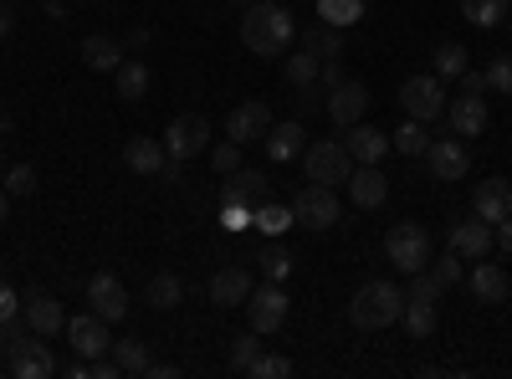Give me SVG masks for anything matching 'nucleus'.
<instances>
[{
	"instance_id": "48",
	"label": "nucleus",
	"mask_w": 512,
	"mask_h": 379,
	"mask_svg": "<svg viewBox=\"0 0 512 379\" xmlns=\"http://www.w3.org/2000/svg\"><path fill=\"white\" fill-rule=\"evenodd\" d=\"M461 93H477V98H487V77L466 67V72H461Z\"/></svg>"
},
{
	"instance_id": "14",
	"label": "nucleus",
	"mask_w": 512,
	"mask_h": 379,
	"mask_svg": "<svg viewBox=\"0 0 512 379\" xmlns=\"http://www.w3.org/2000/svg\"><path fill=\"white\" fill-rule=\"evenodd\" d=\"M425 164H431L436 180H461L466 170H472V154H466L461 139H431V149H425Z\"/></svg>"
},
{
	"instance_id": "32",
	"label": "nucleus",
	"mask_w": 512,
	"mask_h": 379,
	"mask_svg": "<svg viewBox=\"0 0 512 379\" xmlns=\"http://www.w3.org/2000/svg\"><path fill=\"white\" fill-rule=\"evenodd\" d=\"M318 21H328V26H354V21H364V0H318Z\"/></svg>"
},
{
	"instance_id": "2",
	"label": "nucleus",
	"mask_w": 512,
	"mask_h": 379,
	"mask_svg": "<svg viewBox=\"0 0 512 379\" xmlns=\"http://www.w3.org/2000/svg\"><path fill=\"white\" fill-rule=\"evenodd\" d=\"M400 313H405V292L395 282H364L349 298V323L364 328V333H379V328L400 323Z\"/></svg>"
},
{
	"instance_id": "28",
	"label": "nucleus",
	"mask_w": 512,
	"mask_h": 379,
	"mask_svg": "<svg viewBox=\"0 0 512 379\" xmlns=\"http://www.w3.org/2000/svg\"><path fill=\"white\" fill-rule=\"evenodd\" d=\"M180 298H185V282L175 272H154L149 287H144V303L149 308H180Z\"/></svg>"
},
{
	"instance_id": "3",
	"label": "nucleus",
	"mask_w": 512,
	"mask_h": 379,
	"mask_svg": "<svg viewBox=\"0 0 512 379\" xmlns=\"http://www.w3.org/2000/svg\"><path fill=\"white\" fill-rule=\"evenodd\" d=\"M303 170L313 185H349L354 175V154L344 149V139H318L303 149Z\"/></svg>"
},
{
	"instance_id": "35",
	"label": "nucleus",
	"mask_w": 512,
	"mask_h": 379,
	"mask_svg": "<svg viewBox=\"0 0 512 379\" xmlns=\"http://www.w3.org/2000/svg\"><path fill=\"white\" fill-rule=\"evenodd\" d=\"M108 354H113V364H118L123 374H144V369H149V344H139V339H118Z\"/></svg>"
},
{
	"instance_id": "11",
	"label": "nucleus",
	"mask_w": 512,
	"mask_h": 379,
	"mask_svg": "<svg viewBox=\"0 0 512 379\" xmlns=\"http://www.w3.org/2000/svg\"><path fill=\"white\" fill-rule=\"evenodd\" d=\"M67 339H72V349L82 354V359H103L108 349H113V339H108V323L88 308V313H77V318H67Z\"/></svg>"
},
{
	"instance_id": "31",
	"label": "nucleus",
	"mask_w": 512,
	"mask_h": 379,
	"mask_svg": "<svg viewBox=\"0 0 512 379\" xmlns=\"http://www.w3.org/2000/svg\"><path fill=\"white\" fill-rule=\"evenodd\" d=\"M507 6H512V0H461V16L472 26H482V31H492V26H502Z\"/></svg>"
},
{
	"instance_id": "46",
	"label": "nucleus",
	"mask_w": 512,
	"mask_h": 379,
	"mask_svg": "<svg viewBox=\"0 0 512 379\" xmlns=\"http://www.w3.org/2000/svg\"><path fill=\"white\" fill-rule=\"evenodd\" d=\"M251 221H256L251 205H221V226H226V231H246Z\"/></svg>"
},
{
	"instance_id": "49",
	"label": "nucleus",
	"mask_w": 512,
	"mask_h": 379,
	"mask_svg": "<svg viewBox=\"0 0 512 379\" xmlns=\"http://www.w3.org/2000/svg\"><path fill=\"white\" fill-rule=\"evenodd\" d=\"M492 246H502V251H512V216H502V221L492 226Z\"/></svg>"
},
{
	"instance_id": "6",
	"label": "nucleus",
	"mask_w": 512,
	"mask_h": 379,
	"mask_svg": "<svg viewBox=\"0 0 512 379\" xmlns=\"http://www.w3.org/2000/svg\"><path fill=\"white\" fill-rule=\"evenodd\" d=\"M292 216H297V226H308V231H328V226L344 221V210H338L333 185H308V190H297Z\"/></svg>"
},
{
	"instance_id": "45",
	"label": "nucleus",
	"mask_w": 512,
	"mask_h": 379,
	"mask_svg": "<svg viewBox=\"0 0 512 379\" xmlns=\"http://www.w3.org/2000/svg\"><path fill=\"white\" fill-rule=\"evenodd\" d=\"M431 272L441 277V287H456V282H461V257H456V251H446V257H431Z\"/></svg>"
},
{
	"instance_id": "34",
	"label": "nucleus",
	"mask_w": 512,
	"mask_h": 379,
	"mask_svg": "<svg viewBox=\"0 0 512 379\" xmlns=\"http://www.w3.org/2000/svg\"><path fill=\"white\" fill-rule=\"evenodd\" d=\"M287 226H297L292 205H277V200H262V205H256V231H267V236H282Z\"/></svg>"
},
{
	"instance_id": "5",
	"label": "nucleus",
	"mask_w": 512,
	"mask_h": 379,
	"mask_svg": "<svg viewBox=\"0 0 512 379\" xmlns=\"http://www.w3.org/2000/svg\"><path fill=\"white\" fill-rule=\"evenodd\" d=\"M384 251H390V262H395L400 272L431 267V236H425V226H415V221L390 226V236H384Z\"/></svg>"
},
{
	"instance_id": "36",
	"label": "nucleus",
	"mask_w": 512,
	"mask_h": 379,
	"mask_svg": "<svg viewBox=\"0 0 512 379\" xmlns=\"http://www.w3.org/2000/svg\"><path fill=\"white\" fill-rule=\"evenodd\" d=\"M256 267H262V277L267 282H287V272H292V251L287 246H262V257H256Z\"/></svg>"
},
{
	"instance_id": "42",
	"label": "nucleus",
	"mask_w": 512,
	"mask_h": 379,
	"mask_svg": "<svg viewBox=\"0 0 512 379\" xmlns=\"http://www.w3.org/2000/svg\"><path fill=\"white\" fill-rule=\"evenodd\" d=\"M256 339H262V333H256V328H251V333H241V339H236V349H231V369H236V374H246V369H251V359L262 354V344H256Z\"/></svg>"
},
{
	"instance_id": "1",
	"label": "nucleus",
	"mask_w": 512,
	"mask_h": 379,
	"mask_svg": "<svg viewBox=\"0 0 512 379\" xmlns=\"http://www.w3.org/2000/svg\"><path fill=\"white\" fill-rule=\"evenodd\" d=\"M292 11L277 6V0H251L241 11V41L256 52V57H287L292 47Z\"/></svg>"
},
{
	"instance_id": "9",
	"label": "nucleus",
	"mask_w": 512,
	"mask_h": 379,
	"mask_svg": "<svg viewBox=\"0 0 512 379\" xmlns=\"http://www.w3.org/2000/svg\"><path fill=\"white\" fill-rule=\"evenodd\" d=\"M369 108V88L354 77H338L333 88H328V118L338 123V129H349V123H359Z\"/></svg>"
},
{
	"instance_id": "30",
	"label": "nucleus",
	"mask_w": 512,
	"mask_h": 379,
	"mask_svg": "<svg viewBox=\"0 0 512 379\" xmlns=\"http://www.w3.org/2000/svg\"><path fill=\"white\" fill-rule=\"evenodd\" d=\"M113 77H118V98H123V103H139V98L149 93V67H144V62H123Z\"/></svg>"
},
{
	"instance_id": "16",
	"label": "nucleus",
	"mask_w": 512,
	"mask_h": 379,
	"mask_svg": "<svg viewBox=\"0 0 512 379\" xmlns=\"http://www.w3.org/2000/svg\"><path fill=\"white\" fill-rule=\"evenodd\" d=\"M349 200L359 210H379L384 200H390V180L379 175V164H354V175H349Z\"/></svg>"
},
{
	"instance_id": "56",
	"label": "nucleus",
	"mask_w": 512,
	"mask_h": 379,
	"mask_svg": "<svg viewBox=\"0 0 512 379\" xmlns=\"http://www.w3.org/2000/svg\"><path fill=\"white\" fill-rule=\"evenodd\" d=\"M236 6H241V11H246V6H251V0H236Z\"/></svg>"
},
{
	"instance_id": "38",
	"label": "nucleus",
	"mask_w": 512,
	"mask_h": 379,
	"mask_svg": "<svg viewBox=\"0 0 512 379\" xmlns=\"http://www.w3.org/2000/svg\"><path fill=\"white\" fill-rule=\"evenodd\" d=\"M466 57H472L466 47H456V41H441V47H436V77H461V72H466Z\"/></svg>"
},
{
	"instance_id": "12",
	"label": "nucleus",
	"mask_w": 512,
	"mask_h": 379,
	"mask_svg": "<svg viewBox=\"0 0 512 379\" xmlns=\"http://www.w3.org/2000/svg\"><path fill=\"white\" fill-rule=\"evenodd\" d=\"M88 308H93L103 323H118V318H128V287H123L113 272H98V277L88 282Z\"/></svg>"
},
{
	"instance_id": "17",
	"label": "nucleus",
	"mask_w": 512,
	"mask_h": 379,
	"mask_svg": "<svg viewBox=\"0 0 512 379\" xmlns=\"http://www.w3.org/2000/svg\"><path fill=\"white\" fill-rule=\"evenodd\" d=\"M251 272L246 267H221L216 277H210V303L216 308H246V298H251Z\"/></svg>"
},
{
	"instance_id": "47",
	"label": "nucleus",
	"mask_w": 512,
	"mask_h": 379,
	"mask_svg": "<svg viewBox=\"0 0 512 379\" xmlns=\"http://www.w3.org/2000/svg\"><path fill=\"white\" fill-rule=\"evenodd\" d=\"M11 318H21V298L11 292V282L0 287V323H11Z\"/></svg>"
},
{
	"instance_id": "4",
	"label": "nucleus",
	"mask_w": 512,
	"mask_h": 379,
	"mask_svg": "<svg viewBox=\"0 0 512 379\" xmlns=\"http://www.w3.org/2000/svg\"><path fill=\"white\" fill-rule=\"evenodd\" d=\"M400 108H405V118H415V123L441 118V113H446V88H441V77H436V72L405 77V82H400Z\"/></svg>"
},
{
	"instance_id": "18",
	"label": "nucleus",
	"mask_w": 512,
	"mask_h": 379,
	"mask_svg": "<svg viewBox=\"0 0 512 379\" xmlns=\"http://www.w3.org/2000/svg\"><path fill=\"white\" fill-rule=\"evenodd\" d=\"M21 318L31 323V333H36V339H52L57 328H67V318H62V303L52 298V292H31V298L21 303Z\"/></svg>"
},
{
	"instance_id": "26",
	"label": "nucleus",
	"mask_w": 512,
	"mask_h": 379,
	"mask_svg": "<svg viewBox=\"0 0 512 379\" xmlns=\"http://www.w3.org/2000/svg\"><path fill=\"white\" fill-rule=\"evenodd\" d=\"M303 47H308L318 62H333V57H344V31L328 26V21H318V26L303 31Z\"/></svg>"
},
{
	"instance_id": "44",
	"label": "nucleus",
	"mask_w": 512,
	"mask_h": 379,
	"mask_svg": "<svg viewBox=\"0 0 512 379\" xmlns=\"http://www.w3.org/2000/svg\"><path fill=\"white\" fill-rule=\"evenodd\" d=\"M36 190V170L31 164H11V175H6V195H31Z\"/></svg>"
},
{
	"instance_id": "22",
	"label": "nucleus",
	"mask_w": 512,
	"mask_h": 379,
	"mask_svg": "<svg viewBox=\"0 0 512 379\" xmlns=\"http://www.w3.org/2000/svg\"><path fill=\"white\" fill-rule=\"evenodd\" d=\"M344 149L354 154V164H379V159H384V149H390V134L369 129V123L359 118V123H349V139H344Z\"/></svg>"
},
{
	"instance_id": "27",
	"label": "nucleus",
	"mask_w": 512,
	"mask_h": 379,
	"mask_svg": "<svg viewBox=\"0 0 512 379\" xmlns=\"http://www.w3.org/2000/svg\"><path fill=\"white\" fill-rule=\"evenodd\" d=\"M82 62H88L93 72H118L123 67V47L113 36H88L82 41Z\"/></svg>"
},
{
	"instance_id": "52",
	"label": "nucleus",
	"mask_w": 512,
	"mask_h": 379,
	"mask_svg": "<svg viewBox=\"0 0 512 379\" xmlns=\"http://www.w3.org/2000/svg\"><path fill=\"white\" fill-rule=\"evenodd\" d=\"M318 82H323V88H333V82H338V57H333V62H323V67H318Z\"/></svg>"
},
{
	"instance_id": "55",
	"label": "nucleus",
	"mask_w": 512,
	"mask_h": 379,
	"mask_svg": "<svg viewBox=\"0 0 512 379\" xmlns=\"http://www.w3.org/2000/svg\"><path fill=\"white\" fill-rule=\"evenodd\" d=\"M11 134V113H0V139H6Z\"/></svg>"
},
{
	"instance_id": "53",
	"label": "nucleus",
	"mask_w": 512,
	"mask_h": 379,
	"mask_svg": "<svg viewBox=\"0 0 512 379\" xmlns=\"http://www.w3.org/2000/svg\"><path fill=\"white\" fill-rule=\"evenodd\" d=\"M11 26H16V11H11V6H0V36H11Z\"/></svg>"
},
{
	"instance_id": "33",
	"label": "nucleus",
	"mask_w": 512,
	"mask_h": 379,
	"mask_svg": "<svg viewBox=\"0 0 512 379\" xmlns=\"http://www.w3.org/2000/svg\"><path fill=\"white\" fill-rule=\"evenodd\" d=\"M390 149H400V154H425V149H431V134H425V123H415V118H405L400 123V129L390 134Z\"/></svg>"
},
{
	"instance_id": "29",
	"label": "nucleus",
	"mask_w": 512,
	"mask_h": 379,
	"mask_svg": "<svg viewBox=\"0 0 512 379\" xmlns=\"http://www.w3.org/2000/svg\"><path fill=\"white\" fill-rule=\"evenodd\" d=\"M400 323L415 333V339H431V333H436V303H425V298H405Z\"/></svg>"
},
{
	"instance_id": "19",
	"label": "nucleus",
	"mask_w": 512,
	"mask_h": 379,
	"mask_svg": "<svg viewBox=\"0 0 512 379\" xmlns=\"http://www.w3.org/2000/svg\"><path fill=\"white\" fill-rule=\"evenodd\" d=\"M123 164H128V170H134V175H149V180H159V170H164V164H169V154H164V139H128L123 144Z\"/></svg>"
},
{
	"instance_id": "41",
	"label": "nucleus",
	"mask_w": 512,
	"mask_h": 379,
	"mask_svg": "<svg viewBox=\"0 0 512 379\" xmlns=\"http://www.w3.org/2000/svg\"><path fill=\"white\" fill-rule=\"evenodd\" d=\"M410 277H415V282H410L405 298H425V303H436L441 292H446V287H441V277H436L431 267H420V272H410Z\"/></svg>"
},
{
	"instance_id": "10",
	"label": "nucleus",
	"mask_w": 512,
	"mask_h": 379,
	"mask_svg": "<svg viewBox=\"0 0 512 379\" xmlns=\"http://www.w3.org/2000/svg\"><path fill=\"white\" fill-rule=\"evenodd\" d=\"M267 129H272V108H267L262 98H251V103L231 108V118H226V139H236L241 149L256 144V139H267Z\"/></svg>"
},
{
	"instance_id": "40",
	"label": "nucleus",
	"mask_w": 512,
	"mask_h": 379,
	"mask_svg": "<svg viewBox=\"0 0 512 379\" xmlns=\"http://www.w3.org/2000/svg\"><path fill=\"white\" fill-rule=\"evenodd\" d=\"M482 77H487V93H507L512 98V57H492Z\"/></svg>"
},
{
	"instance_id": "37",
	"label": "nucleus",
	"mask_w": 512,
	"mask_h": 379,
	"mask_svg": "<svg viewBox=\"0 0 512 379\" xmlns=\"http://www.w3.org/2000/svg\"><path fill=\"white\" fill-rule=\"evenodd\" d=\"M318 67H323V62H318L308 47H297V57H287V82H292V88H313Z\"/></svg>"
},
{
	"instance_id": "23",
	"label": "nucleus",
	"mask_w": 512,
	"mask_h": 379,
	"mask_svg": "<svg viewBox=\"0 0 512 379\" xmlns=\"http://www.w3.org/2000/svg\"><path fill=\"white\" fill-rule=\"evenodd\" d=\"M262 144H267V154H272L277 164H287V159H297V154L308 149V134H303V123L292 118V123H272Z\"/></svg>"
},
{
	"instance_id": "50",
	"label": "nucleus",
	"mask_w": 512,
	"mask_h": 379,
	"mask_svg": "<svg viewBox=\"0 0 512 379\" xmlns=\"http://www.w3.org/2000/svg\"><path fill=\"white\" fill-rule=\"evenodd\" d=\"M318 108V93L313 88H297V113H313Z\"/></svg>"
},
{
	"instance_id": "7",
	"label": "nucleus",
	"mask_w": 512,
	"mask_h": 379,
	"mask_svg": "<svg viewBox=\"0 0 512 379\" xmlns=\"http://www.w3.org/2000/svg\"><path fill=\"white\" fill-rule=\"evenodd\" d=\"M205 144H210V123L200 118V113H180V118H169V129H164V154L169 159H195V154H205Z\"/></svg>"
},
{
	"instance_id": "15",
	"label": "nucleus",
	"mask_w": 512,
	"mask_h": 379,
	"mask_svg": "<svg viewBox=\"0 0 512 379\" xmlns=\"http://www.w3.org/2000/svg\"><path fill=\"white\" fill-rule=\"evenodd\" d=\"M451 251H456V257H466V262H482L487 251H492V226L482 216L451 221Z\"/></svg>"
},
{
	"instance_id": "24",
	"label": "nucleus",
	"mask_w": 512,
	"mask_h": 379,
	"mask_svg": "<svg viewBox=\"0 0 512 379\" xmlns=\"http://www.w3.org/2000/svg\"><path fill=\"white\" fill-rule=\"evenodd\" d=\"M267 200V175H256V170H236L221 190V205H262Z\"/></svg>"
},
{
	"instance_id": "13",
	"label": "nucleus",
	"mask_w": 512,
	"mask_h": 379,
	"mask_svg": "<svg viewBox=\"0 0 512 379\" xmlns=\"http://www.w3.org/2000/svg\"><path fill=\"white\" fill-rule=\"evenodd\" d=\"M6 359H11V374H16V379H52V374L62 369V364L52 359V349H47V344H36V339L11 344Z\"/></svg>"
},
{
	"instance_id": "58",
	"label": "nucleus",
	"mask_w": 512,
	"mask_h": 379,
	"mask_svg": "<svg viewBox=\"0 0 512 379\" xmlns=\"http://www.w3.org/2000/svg\"><path fill=\"white\" fill-rule=\"evenodd\" d=\"M0 159H6V149H0Z\"/></svg>"
},
{
	"instance_id": "8",
	"label": "nucleus",
	"mask_w": 512,
	"mask_h": 379,
	"mask_svg": "<svg viewBox=\"0 0 512 379\" xmlns=\"http://www.w3.org/2000/svg\"><path fill=\"white\" fill-rule=\"evenodd\" d=\"M246 313H251V328H256V333H277V328L287 323V292H282V282L251 287Z\"/></svg>"
},
{
	"instance_id": "54",
	"label": "nucleus",
	"mask_w": 512,
	"mask_h": 379,
	"mask_svg": "<svg viewBox=\"0 0 512 379\" xmlns=\"http://www.w3.org/2000/svg\"><path fill=\"white\" fill-rule=\"evenodd\" d=\"M11 216V200H6V190H0V221H6Z\"/></svg>"
},
{
	"instance_id": "25",
	"label": "nucleus",
	"mask_w": 512,
	"mask_h": 379,
	"mask_svg": "<svg viewBox=\"0 0 512 379\" xmlns=\"http://www.w3.org/2000/svg\"><path fill=\"white\" fill-rule=\"evenodd\" d=\"M507 272L497 267V262H477V272H472V298L477 303H507Z\"/></svg>"
},
{
	"instance_id": "39",
	"label": "nucleus",
	"mask_w": 512,
	"mask_h": 379,
	"mask_svg": "<svg viewBox=\"0 0 512 379\" xmlns=\"http://www.w3.org/2000/svg\"><path fill=\"white\" fill-rule=\"evenodd\" d=\"M246 374H251V379H287V374H292V359H287V354H256Z\"/></svg>"
},
{
	"instance_id": "43",
	"label": "nucleus",
	"mask_w": 512,
	"mask_h": 379,
	"mask_svg": "<svg viewBox=\"0 0 512 379\" xmlns=\"http://www.w3.org/2000/svg\"><path fill=\"white\" fill-rule=\"evenodd\" d=\"M210 170H216V175H236V170H241V144H236V139L216 144V154H210Z\"/></svg>"
},
{
	"instance_id": "21",
	"label": "nucleus",
	"mask_w": 512,
	"mask_h": 379,
	"mask_svg": "<svg viewBox=\"0 0 512 379\" xmlns=\"http://www.w3.org/2000/svg\"><path fill=\"white\" fill-rule=\"evenodd\" d=\"M487 123H492L487 98L466 93V98H456V103H451V129H456V139H477V134L487 129Z\"/></svg>"
},
{
	"instance_id": "57",
	"label": "nucleus",
	"mask_w": 512,
	"mask_h": 379,
	"mask_svg": "<svg viewBox=\"0 0 512 379\" xmlns=\"http://www.w3.org/2000/svg\"><path fill=\"white\" fill-rule=\"evenodd\" d=\"M0 359H6V344H0Z\"/></svg>"
},
{
	"instance_id": "20",
	"label": "nucleus",
	"mask_w": 512,
	"mask_h": 379,
	"mask_svg": "<svg viewBox=\"0 0 512 379\" xmlns=\"http://www.w3.org/2000/svg\"><path fill=\"white\" fill-rule=\"evenodd\" d=\"M472 210L487 221V226H497L502 216H512V185L497 175V180H482L477 185V195H472Z\"/></svg>"
},
{
	"instance_id": "51",
	"label": "nucleus",
	"mask_w": 512,
	"mask_h": 379,
	"mask_svg": "<svg viewBox=\"0 0 512 379\" xmlns=\"http://www.w3.org/2000/svg\"><path fill=\"white\" fill-rule=\"evenodd\" d=\"M144 374H149V379H175L180 369H175V364H154V359H149V369H144Z\"/></svg>"
}]
</instances>
